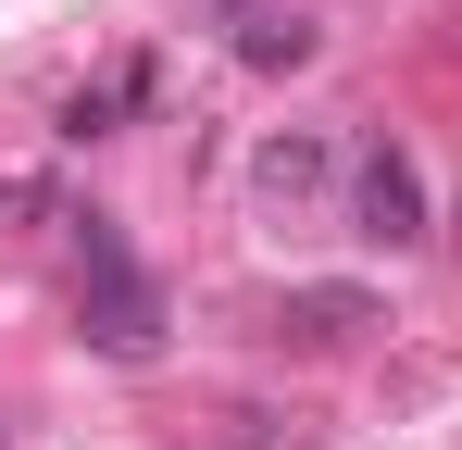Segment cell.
Listing matches in <instances>:
<instances>
[{
	"label": "cell",
	"mask_w": 462,
	"mask_h": 450,
	"mask_svg": "<svg viewBox=\"0 0 462 450\" xmlns=\"http://www.w3.org/2000/svg\"><path fill=\"white\" fill-rule=\"evenodd\" d=\"M350 238H375V250H425V238H438L425 175H412L400 138H363V150H350Z\"/></svg>",
	"instance_id": "obj_1"
},
{
	"label": "cell",
	"mask_w": 462,
	"mask_h": 450,
	"mask_svg": "<svg viewBox=\"0 0 462 450\" xmlns=\"http://www.w3.org/2000/svg\"><path fill=\"white\" fill-rule=\"evenodd\" d=\"M76 325L113 351V363H151L162 351V300H151V276L113 250V263H88V300H76Z\"/></svg>",
	"instance_id": "obj_2"
},
{
	"label": "cell",
	"mask_w": 462,
	"mask_h": 450,
	"mask_svg": "<svg viewBox=\"0 0 462 450\" xmlns=\"http://www.w3.org/2000/svg\"><path fill=\"white\" fill-rule=\"evenodd\" d=\"M325 175H337V138H325V126H275V138L250 150V188H263L275 213H288V201H312Z\"/></svg>",
	"instance_id": "obj_3"
},
{
	"label": "cell",
	"mask_w": 462,
	"mask_h": 450,
	"mask_svg": "<svg viewBox=\"0 0 462 450\" xmlns=\"http://www.w3.org/2000/svg\"><path fill=\"white\" fill-rule=\"evenodd\" d=\"M363 325H375V288H288L275 300V338L288 351H350Z\"/></svg>",
	"instance_id": "obj_4"
},
{
	"label": "cell",
	"mask_w": 462,
	"mask_h": 450,
	"mask_svg": "<svg viewBox=\"0 0 462 450\" xmlns=\"http://www.w3.org/2000/svg\"><path fill=\"white\" fill-rule=\"evenodd\" d=\"M125 100H151V63H113V75H88V88H63V138H113V113Z\"/></svg>",
	"instance_id": "obj_5"
},
{
	"label": "cell",
	"mask_w": 462,
	"mask_h": 450,
	"mask_svg": "<svg viewBox=\"0 0 462 450\" xmlns=\"http://www.w3.org/2000/svg\"><path fill=\"white\" fill-rule=\"evenodd\" d=\"M237 63L300 75V63H312V13H250V25H237Z\"/></svg>",
	"instance_id": "obj_6"
}]
</instances>
